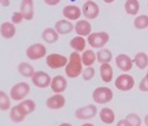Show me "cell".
Segmentation results:
<instances>
[{"label": "cell", "mask_w": 148, "mask_h": 126, "mask_svg": "<svg viewBox=\"0 0 148 126\" xmlns=\"http://www.w3.org/2000/svg\"><path fill=\"white\" fill-rule=\"evenodd\" d=\"M83 63L81 58V54L77 51H72L69 55V60L66 66L64 67L65 69V76L69 79H77L78 76L82 75L83 71Z\"/></svg>", "instance_id": "cell-1"}, {"label": "cell", "mask_w": 148, "mask_h": 126, "mask_svg": "<svg viewBox=\"0 0 148 126\" xmlns=\"http://www.w3.org/2000/svg\"><path fill=\"white\" fill-rule=\"evenodd\" d=\"M113 98H114L113 89L107 86L97 87L92 92V100L96 105H107L112 101Z\"/></svg>", "instance_id": "cell-2"}, {"label": "cell", "mask_w": 148, "mask_h": 126, "mask_svg": "<svg viewBox=\"0 0 148 126\" xmlns=\"http://www.w3.org/2000/svg\"><path fill=\"white\" fill-rule=\"evenodd\" d=\"M110 39V36L106 31H97V32H91L87 37L88 45L92 49H102L104 48Z\"/></svg>", "instance_id": "cell-3"}, {"label": "cell", "mask_w": 148, "mask_h": 126, "mask_svg": "<svg viewBox=\"0 0 148 126\" xmlns=\"http://www.w3.org/2000/svg\"><path fill=\"white\" fill-rule=\"evenodd\" d=\"M30 91H31V86L25 81H20V82H17L16 84H13L11 87L10 96L12 100L19 102L21 100L27 98V95L30 94Z\"/></svg>", "instance_id": "cell-4"}, {"label": "cell", "mask_w": 148, "mask_h": 126, "mask_svg": "<svg viewBox=\"0 0 148 126\" xmlns=\"http://www.w3.org/2000/svg\"><path fill=\"white\" fill-rule=\"evenodd\" d=\"M25 55L31 61H39L47 55L46 45L43 43H33L31 44L25 51Z\"/></svg>", "instance_id": "cell-5"}, {"label": "cell", "mask_w": 148, "mask_h": 126, "mask_svg": "<svg viewBox=\"0 0 148 126\" xmlns=\"http://www.w3.org/2000/svg\"><path fill=\"white\" fill-rule=\"evenodd\" d=\"M114 84L116 87V89L121 92H129L135 87V80L128 73H122L115 79Z\"/></svg>", "instance_id": "cell-6"}, {"label": "cell", "mask_w": 148, "mask_h": 126, "mask_svg": "<svg viewBox=\"0 0 148 126\" xmlns=\"http://www.w3.org/2000/svg\"><path fill=\"white\" fill-rule=\"evenodd\" d=\"M69 57H66L65 55H62L58 53H52V54H49L45 57V62H46V66L50 68V69H62L66 66Z\"/></svg>", "instance_id": "cell-7"}, {"label": "cell", "mask_w": 148, "mask_h": 126, "mask_svg": "<svg viewBox=\"0 0 148 126\" xmlns=\"http://www.w3.org/2000/svg\"><path fill=\"white\" fill-rule=\"evenodd\" d=\"M98 114L97 106L94 104H88L82 107H78L75 111V118L78 120H90Z\"/></svg>", "instance_id": "cell-8"}, {"label": "cell", "mask_w": 148, "mask_h": 126, "mask_svg": "<svg viewBox=\"0 0 148 126\" xmlns=\"http://www.w3.org/2000/svg\"><path fill=\"white\" fill-rule=\"evenodd\" d=\"M82 8V16L88 19V20H92V19H97L100 16V6L94 0H87L84 1Z\"/></svg>", "instance_id": "cell-9"}, {"label": "cell", "mask_w": 148, "mask_h": 126, "mask_svg": "<svg viewBox=\"0 0 148 126\" xmlns=\"http://www.w3.org/2000/svg\"><path fill=\"white\" fill-rule=\"evenodd\" d=\"M51 76L49 75L46 71L44 70H37L34 71V74L32 75L31 78V82L34 87L39 88V89H44V88L50 87L51 83Z\"/></svg>", "instance_id": "cell-10"}, {"label": "cell", "mask_w": 148, "mask_h": 126, "mask_svg": "<svg viewBox=\"0 0 148 126\" xmlns=\"http://www.w3.org/2000/svg\"><path fill=\"white\" fill-rule=\"evenodd\" d=\"M65 104H66V99L60 93H53V95H50L45 101L46 107L49 109H53V111L62 109L65 106Z\"/></svg>", "instance_id": "cell-11"}, {"label": "cell", "mask_w": 148, "mask_h": 126, "mask_svg": "<svg viewBox=\"0 0 148 126\" xmlns=\"http://www.w3.org/2000/svg\"><path fill=\"white\" fill-rule=\"evenodd\" d=\"M62 15L63 17L70 21H77L82 17V8L75 4L65 5L62 10Z\"/></svg>", "instance_id": "cell-12"}, {"label": "cell", "mask_w": 148, "mask_h": 126, "mask_svg": "<svg viewBox=\"0 0 148 126\" xmlns=\"http://www.w3.org/2000/svg\"><path fill=\"white\" fill-rule=\"evenodd\" d=\"M115 64L122 73H128L132 70L134 62L133 58L127 54H119L115 57Z\"/></svg>", "instance_id": "cell-13"}, {"label": "cell", "mask_w": 148, "mask_h": 126, "mask_svg": "<svg viewBox=\"0 0 148 126\" xmlns=\"http://www.w3.org/2000/svg\"><path fill=\"white\" fill-rule=\"evenodd\" d=\"M68 88V80L63 75H56L51 79V83H50V89L53 93H60L63 94Z\"/></svg>", "instance_id": "cell-14"}, {"label": "cell", "mask_w": 148, "mask_h": 126, "mask_svg": "<svg viewBox=\"0 0 148 126\" xmlns=\"http://www.w3.org/2000/svg\"><path fill=\"white\" fill-rule=\"evenodd\" d=\"M77 36H82V37H88L91 32H92V25L90 23V20L88 19H78L75 23V30Z\"/></svg>", "instance_id": "cell-15"}, {"label": "cell", "mask_w": 148, "mask_h": 126, "mask_svg": "<svg viewBox=\"0 0 148 126\" xmlns=\"http://www.w3.org/2000/svg\"><path fill=\"white\" fill-rule=\"evenodd\" d=\"M53 28L59 33V36H65V35H70L73 30H75V24L64 18V19L57 20Z\"/></svg>", "instance_id": "cell-16"}, {"label": "cell", "mask_w": 148, "mask_h": 126, "mask_svg": "<svg viewBox=\"0 0 148 126\" xmlns=\"http://www.w3.org/2000/svg\"><path fill=\"white\" fill-rule=\"evenodd\" d=\"M19 11L23 13L25 20H32L34 17V1L33 0H21Z\"/></svg>", "instance_id": "cell-17"}, {"label": "cell", "mask_w": 148, "mask_h": 126, "mask_svg": "<svg viewBox=\"0 0 148 126\" xmlns=\"http://www.w3.org/2000/svg\"><path fill=\"white\" fill-rule=\"evenodd\" d=\"M17 33V28L16 24L12 21H4L0 25V36L4 39H12Z\"/></svg>", "instance_id": "cell-18"}, {"label": "cell", "mask_w": 148, "mask_h": 126, "mask_svg": "<svg viewBox=\"0 0 148 126\" xmlns=\"http://www.w3.org/2000/svg\"><path fill=\"white\" fill-rule=\"evenodd\" d=\"M98 117H100V120L106 124V125H112L115 123L116 119V114L115 112L110 108V107H103L98 111Z\"/></svg>", "instance_id": "cell-19"}, {"label": "cell", "mask_w": 148, "mask_h": 126, "mask_svg": "<svg viewBox=\"0 0 148 126\" xmlns=\"http://www.w3.org/2000/svg\"><path fill=\"white\" fill-rule=\"evenodd\" d=\"M70 48L72 49V51H77V53H83L85 49H87L88 42L85 37L82 36H75L73 38H71V41L69 42Z\"/></svg>", "instance_id": "cell-20"}, {"label": "cell", "mask_w": 148, "mask_h": 126, "mask_svg": "<svg viewBox=\"0 0 148 126\" xmlns=\"http://www.w3.org/2000/svg\"><path fill=\"white\" fill-rule=\"evenodd\" d=\"M100 76L104 83H110L114 79V69L110 63H102L100 66Z\"/></svg>", "instance_id": "cell-21"}, {"label": "cell", "mask_w": 148, "mask_h": 126, "mask_svg": "<svg viewBox=\"0 0 148 126\" xmlns=\"http://www.w3.org/2000/svg\"><path fill=\"white\" fill-rule=\"evenodd\" d=\"M42 39L46 44H53V43L58 42L59 33L56 31L55 28H46L42 32Z\"/></svg>", "instance_id": "cell-22"}, {"label": "cell", "mask_w": 148, "mask_h": 126, "mask_svg": "<svg viewBox=\"0 0 148 126\" xmlns=\"http://www.w3.org/2000/svg\"><path fill=\"white\" fill-rule=\"evenodd\" d=\"M8 116H10V119L12 123L14 124H20L25 120L26 116L25 113L21 111V108L19 107V105H16V106H12L8 111Z\"/></svg>", "instance_id": "cell-23"}, {"label": "cell", "mask_w": 148, "mask_h": 126, "mask_svg": "<svg viewBox=\"0 0 148 126\" xmlns=\"http://www.w3.org/2000/svg\"><path fill=\"white\" fill-rule=\"evenodd\" d=\"M81 58L84 67H91L97 62L96 53L94 51V49H85L83 53H81Z\"/></svg>", "instance_id": "cell-24"}, {"label": "cell", "mask_w": 148, "mask_h": 126, "mask_svg": "<svg viewBox=\"0 0 148 126\" xmlns=\"http://www.w3.org/2000/svg\"><path fill=\"white\" fill-rule=\"evenodd\" d=\"M17 70L23 78H26V79H31L32 75L36 71L33 66L31 64V63H27V62H20L18 64V67H17Z\"/></svg>", "instance_id": "cell-25"}, {"label": "cell", "mask_w": 148, "mask_h": 126, "mask_svg": "<svg viewBox=\"0 0 148 126\" xmlns=\"http://www.w3.org/2000/svg\"><path fill=\"white\" fill-rule=\"evenodd\" d=\"M133 62L139 69L145 70L148 68V55L143 51H139L133 57Z\"/></svg>", "instance_id": "cell-26"}, {"label": "cell", "mask_w": 148, "mask_h": 126, "mask_svg": "<svg viewBox=\"0 0 148 126\" xmlns=\"http://www.w3.org/2000/svg\"><path fill=\"white\" fill-rule=\"evenodd\" d=\"M18 105H19V107L21 108V111L25 113V116H26V117L30 116L31 113H33V112L36 111V107H37V105H36V102H34V100L29 99V98H26V99L21 100V101H19Z\"/></svg>", "instance_id": "cell-27"}, {"label": "cell", "mask_w": 148, "mask_h": 126, "mask_svg": "<svg viewBox=\"0 0 148 126\" xmlns=\"http://www.w3.org/2000/svg\"><path fill=\"white\" fill-rule=\"evenodd\" d=\"M96 57H97V62L100 64H102V63H110L113 60V53L108 48H102L97 50Z\"/></svg>", "instance_id": "cell-28"}, {"label": "cell", "mask_w": 148, "mask_h": 126, "mask_svg": "<svg viewBox=\"0 0 148 126\" xmlns=\"http://www.w3.org/2000/svg\"><path fill=\"white\" fill-rule=\"evenodd\" d=\"M125 11L129 16H138L140 11V3L139 0H126L125 3Z\"/></svg>", "instance_id": "cell-29"}, {"label": "cell", "mask_w": 148, "mask_h": 126, "mask_svg": "<svg viewBox=\"0 0 148 126\" xmlns=\"http://www.w3.org/2000/svg\"><path fill=\"white\" fill-rule=\"evenodd\" d=\"M12 99L10 96V94H7L5 91L0 89V111L1 112H7L10 111V108L12 107Z\"/></svg>", "instance_id": "cell-30"}, {"label": "cell", "mask_w": 148, "mask_h": 126, "mask_svg": "<svg viewBox=\"0 0 148 126\" xmlns=\"http://www.w3.org/2000/svg\"><path fill=\"white\" fill-rule=\"evenodd\" d=\"M134 28L136 30H145L148 28V16L147 15H139L135 17L134 21Z\"/></svg>", "instance_id": "cell-31"}, {"label": "cell", "mask_w": 148, "mask_h": 126, "mask_svg": "<svg viewBox=\"0 0 148 126\" xmlns=\"http://www.w3.org/2000/svg\"><path fill=\"white\" fill-rule=\"evenodd\" d=\"M95 75H96V70L95 68L91 66V67H85L82 71V79L84 81H91L94 78H95Z\"/></svg>", "instance_id": "cell-32"}, {"label": "cell", "mask_w": 148, "mask_h": 126, "mask_svg": "<svg viewBox=\"0 0 148 126\" xmlns=\"http://www.w3.org/2000/svg\"><path fill=\"white\" fill-rule=\"evenodd\" d=\"M125 119L129 124H132L133 126H142V119L138 113H129V114H127V117Z\"/></svg>", "instance_id": "cell-33"}, {"label": "cell", "mask_w": 148, "mask_h": 126, "mask_svg": "<svg viewBox=\"0 0 148 126\" xmlns=\"http://www.w3.org/2000/svg\"><path fill=\"white\" fill-rule=\"evenodd\" d=\"M24 20V16H23V13L20 11H16V12H13L12 13V16H11V21L13 23V24H16V25H19V24H21Z\"/></svg>", "instance_id": "cell-34"}, {"label": "cell", "mask_w": 148, "mask_h": 126, "mask_svg": "<svg viewBox=\"0 0 148 126\" xmlns=\"http://www.w3.org/2000/svg\"><path fill=\"white\" fill-rule=\"evenodd\" d=\"M60 1L62 0H44L45 5H47V6H57Z\"/></svg>", "instance_id": "cell-35"}, {"label": "cell", "mask_w": 148, "mask_h": 126, "mask_svg": "<svg viewBox=\"0 0 148 126\" xmlns=\"http://www.w3.org/2000/svg\"><path fill=\"white\" fill-rule=\"evenodd\" d=\"M116 126H133V125H132V124H129L126 119H121V120H119V121H117Z\"/></svg>", "instance_id": "cell-36"}, {"label": "cell", "mask_w": 148, "mask_h": 126, "mask_svg": "<svg viewBox=\"0 0 148 126\" xmlns=\"http://www.w3.org/2000/svg\"><path fill=\"white\" fill-rule=\"evenodd\" d=\"M0 5H1L3 7H8V6L11 5V0H3Z\"/></svg>", "instance_id": "cell-37"}, {"label": "cell", "mask_w": 148, "mask_h": 126, "mask_svg": "<svg viewBox=\"0 0 148 126\" xmlns=\"http://www.w3.org/2000/svg\"><path fill=\"white\" fill-rule=\"evenodd\" d=\"M58 126H73V125L70 124V123H60Z\"/></svg>", "instance_id": "cell-38"}, {"label": "cell", "mask_w": 148, "mask_h": 126, "mask_svg": "<svg viewBox=\"0 0 148 126\" xmlns=\"http://www.w3.org/2000/svg\"><path fill=\"white\" fill-rule=\"evenodd\" d=\"M143 123H145V126H148V114H146V116H145Z\"/></svg>", "instance_id": "cell-39"}, {"label": "cell", "mask_w": 148, "mask_h": 126, "mask_svg": "<svg viewBox=\"0 0 148 126\" xmlns=\"http://www.w3.org/2000/svg\"><path fill=\"white\" fill-rule=\"evenodd\" d=\"M143 80H145V81H146V83L148 84V68H147V71H146V75H145Z\"/></svg>", "instance_id": "cell-40"}, {"label": "cell", "mask_w": 148, "mask_h": 126, "mask_svg": "<svg viewBox=\"0 0 148 126\" xmlns=\"http://www.w3.org/2000/svg\"><path fill=\"white\" fill-rule=\"evenodd\" d=\"M115 1V0H103V3H106V4H113Z\"/></svg>", "instance_id": "cell-41"}, {"label": "cell", "mask_w": 148, "mask_h": 126, "mask_svg": "<svg viewBox=\"0 0 148 126\" xmlns=\"http://www.w3.org/2000/svg\"><path fill=\"white\" fill-rule=\"evenodd\" d=\"M81 126H95V125L91 124V123H85V124H82Z\"/></svg>", "instance_id": "cell-42"}, {"label": "cell", "mask_w": 148, "mask_h": 126, "mask_svg": "<svg viewBox=\"0 0 148 126\" xmlns=\"http://www.w3.org/2000/svg\"><path fill=\"white\" fill-rule=\"evenodd\" d=\"M1 1H3V0H0V4H1Z\"/></svg>", "instance_id": "cell-43"}, {"label": "cell", "mask_w": 148, "mask_h": 126, "mask_svg": "<svg viewBox=\"0 0 148 126\" xmlns=\"http://www.w3.org/2000/svg\"><path fill=\"white\" fill-rule=\"evenodd\" d=\"M147 8H148V4H147Z\"/></svg>", "instance_id": "cell-44"}, {"label": "cell", "mask_w": 148, "mask_h": 126, "mask_svg": "<svg viewBox=\"0 0 148 126\" xmlns=\"http://www.w3.org/2000/svg\"><path fill=\"white\" fill-rule=\"evenodd\" d=\"M85 1H87V0H85Z\"/></svg>", "instance_id": "cell-45"}]
</instances>
